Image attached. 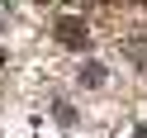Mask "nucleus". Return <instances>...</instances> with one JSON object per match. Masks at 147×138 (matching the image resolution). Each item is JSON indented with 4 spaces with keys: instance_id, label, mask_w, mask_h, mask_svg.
I'll use <instances>...</instances> for the list:
<instances>
[{
    "instance_id": "nucleus-2",
    "label": "nucleus",
    "mask_w": 147,
    "mask_h": 138,
    "mask_svg": "<svg viewBox=\"0 0 147 138\" xmlns=\"http://www.w3.org/2000/svg\"><path fill=\"white\" fill-rule=\"evenodd\" d=\"M81 86H105V67L100 62H86L81 67Z\"/></svg>"
},
{
    "instance_id": "nucleus-3",
    "label": "nucleus",
    "mask_w": 147,
    "mask_h": 138,
    "mask_svg": "<svg viewBox=\"0 0 147 138\" xmlns=\"http://www.w3.org/2000/svg\"><path fill=\"white\" fill-rule=\"evenodd\" d=\"M133 138H147V128H133Z\"/></svg>"
},
{
    "instance_id": "nucleus-1",
    "label": "nucleus",
    "mask_w": 147,
    "mask_h": 138,
    "mask_svg": "<svg viewBox=\"0 0 147 138\" xmlns=\"http://www.w3.org/2000/svg\"><path fill=\"white\" fill-rule=\"evenodd\" d=\"M57 43H67V48H76V52H86V43H90V33H86V24H81V19H57Z\"/></svg>"
},
{
    "instance_id": "nucleus-4",
    "label": "nucleus",
    "mask_w": 147,
    "mask_h": 138,
    "mask_svg": "<svg viewBox=\"0 0 147 138\" xmlns=\"http://www.w3.org/2000/svg\"><path fill=\"white\" fill-rule=\"evenodd\" d=\"M138 5H147V0H138Z\"/></svg>"
}]
</instances>
